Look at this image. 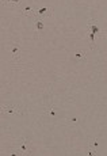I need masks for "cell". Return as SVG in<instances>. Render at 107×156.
I'll return each instance as SVG.
<instances>
[{
	"mask_svg": "<svg viewBox=\"0 0 107 156\" xmlns=\"http://www.w3.org/2000/svg\"><path fill=\"white\" fill-rule=\"evenodd\" d=\"M76 57H79V59H85V56H87V53L84 50H80V52H76Z\"/></svg>",
	"mask_w": 107,
	"mask_h": 156,
	"instance_id": "cell-9",
	"label": "cell"
},
{
	"mask_svg": "<svg viewBox=\"0 0 107 156\" xmlns=\"http://www.w3.org/2000/svg\"><path fill=\"white\" fill-rule=\"evenodd\" d=\"M57 113H58V110L56 109V107H49V109L45 110V114H48V115H50V117L57 115Z\"/></svg>",
	"mask_w": 107,
	"mask_h": 156,
	"instance_id": "cell-7",
	"label": "cell"
},
{
	"mask_svg": "<svg viewBox=\"0 0 107 156\" xmlns=\"http://www.w3.org/2000/svg\"><path fill=\"white\" fill-rule=\"evenodd\" d=\"M90 147H91V148H94V149L98 148V139H95V140H94V143H92V145H90Z\"/></svg>",
	"mask_w": 107,
	"mask_h": 156,
	"instance_id": "cell-11",
	"label": "cell"
},
{
	"mask_svg": "<svg viewBox=\"0 0 107 156\" xmlns=\"http://www.w3.org/2000/svg\"><path fill=\"white\" fill-rule=\"evenodd\" d=\"M35 8L34 7H24L23 10H22V14H24V15H31V12L34 11Z\"/></svg>",
	"mask_w": 107,
	"mask_h": 156,
	"instance_id": "cell-8",
	"label": "cell"
},
{
	"mask_svg": "<svg viewBox=\"0 0 107 156\" xmlns=\"http://www.w3.org/2000/svg\"><path fill=\"white\" fill-rule=\"evenodd\" d=\"M0 113L11 115V114H20V110L18 109L16 106H3V107L0 109Z\"/></svg>",
	"mask_w": 107,
	"mask_h": 156,
	"instance_id": "cell-4",
	"label": "cell"
},
{
	"mask_svg": "<svg viewBox=\"0 0 107 156\" xmlns=\"http://www.w3.org/2000/svg\"><path fill=\"white\" fill-rule=\"evenodd\" d=\"M67 122L68 124H71V125H76L77 122H79V118H69Z\"/></svg>",
	"mask_w": 107,
	"mask_h": 156,
	"instance_id": "cell-10",
	"label": "cell"
},
{
	"mask_svg": "<svg viewBox=\"0 0 107 156\" xmlns=\"http://www.w3.org/2000/svg\"><path fill=\"white\" fill-rule=\"evenodd\" d=\"M88 29H90V33H92V34L98 35V37H100V38H104V30H102V29L96 24L95 20H88Z\"/></svg>",
	"mask_w": 107,
	"mask_h": 156,
	"instance_id": "cell-3",
	"label": "cell"
},
{
	"mask_svg": "<svg viewBox=\"0 0 107 156\" xmlns=\"http://www.w3.org/2000/svg\"><path fill=\"white\" fill-rule=\"evenodd\" d=\"M44 19H40V18H37L35 19V30H37V37H40L42 30H44Z\"/></svg>",
	"mask_w": 107,
	"mask_h": 156,
	"instance_id": "cell-6",
	"label": "cell"
},
{
	"mask_svg": "<svg viewBox=\"0 0 107 156\" xmlns=\"http://www.w3.org/2000/svg\"><path fill=\"white\" fill-rule=\"evenodd\" d=\"M14 155H28V153H31V145H30V141L26 140V139H22L20 140V144L14 148L12 151Z\"/></svg>",
	"mask_w": 107,
	"mask_h": 156,
	"instance_id": "cell-1",
	"label": "cell"
},
{
	"mask_svg": "<svg viewBox=\"0 0 107 156\" xmlns=\"http://www.w3.org/2000/svg\"><path fill=\"white\" fill-rule=\"evenodd\" d=\"M11 55H12V59L15 60V61H18V60H19V56H20V46L18 45V43H15V45L11 48Z\"/></svg>",
	"mask_w": 107,
	"mask_h": 156,
	"instance_id": "cell-5",
	"label": "cell"
},
{
	"mask_svg": "<svg viewBox=\"0 0 107 156\" xmlns=\"http://www.w3.org/2000/svg\"><path fill=\"white\" fill-rule=\"evenodd\" d=\"M31 16H37V18H40V19H44L46 16H52V10L48 7H41L38 10H34L31 12Z\"/></svg>",
	"mask_w": 107,
	"mask_h": 156,
	"instance_id": "cell-2",
	"label": "cell"
},
{
	"mask_svg": "<svg viewBox=\"0 0 107 156\" xmlns=\"http://www.w3.org/2000/svg\"><path fill=\"white\" fill-rule=\"evenodd\" d=\"M1 3L3 4H12L14 3V0H1Z\"/></svg>",
	"mask_w": 107,
	"mask_h": 156,
	"instance_id": "cell-12",
	"label": "cell"
}]
</instances>
